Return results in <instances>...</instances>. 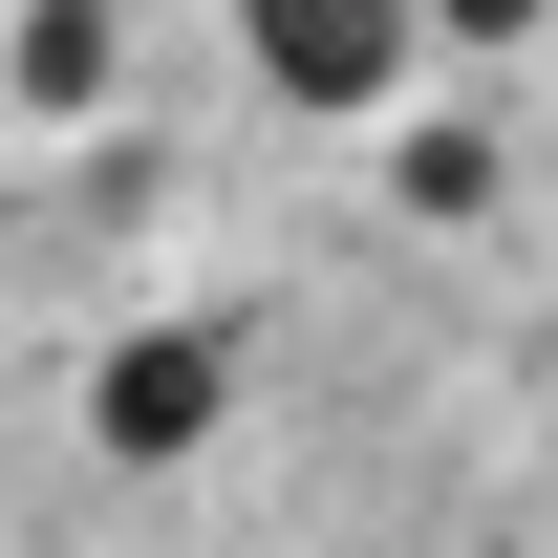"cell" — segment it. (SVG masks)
<instances>
[{
    "label": "cell",
    "mask_w": 558,
    "mask_h": 558,
    "mask_svg": "<svg viewBox=\"0 0 558 558\" xmlns=\"http://www.w3.org/2000/svg\"><path fill=\"white\" fill-rule=\"evenodd\" d=\"M236 22H258V65L301 86V108H365L387 44H409V0H236Z\"/></svg>",
    "instance_id": "6da1fadb"
},
{
    "label": "cell",
    "mask_w": 558,
    "mask_h": 558,
    "mask_svg": "<svg viewBox=\"0 0 558 558\" xmlns=\"http://www.w3.org/2000/svg\"><path fill=\"white\" fill-rule=\"evenodd\" d=\"M215 387H236V344H130V365H108V451H194Z\"/></svg>",
    "instance_id": "7a4b0ae2"
},
{
    "label": "cell",
    "mask_w": 558,
    "mask_h": 558,
    "mask_svg": "<svg viewBox=\"0 0 558 558\" xmlns=\"http://www.w3.org/2000/svg\"><path fill=\"white\" fill-rule=\"evenodd\" d=\"M86 86H108V0H44L22 22V108H86Z\"/></svg>",
    "instance_id": "3957f363"
},
{
    "label": "cell",
    "mask_w": 558,
    "mask_h": 558,
    "mask_svg": "<svg viewBox=\"0 0 558 558\" xmlns=\"http://www.w3.org/2000/svg\"><path fill=\"white\" fill-rule=\"evenodd\" d=\"M387 194H409V215H494V130H409Z\"/></svg>",
    "instance_id": "277c9868"
},
{
    "label": "cell",
    "mask_w": 558,
    "mask_h": 558,
    "mask_svg": "<svg viewBox=\"0 0 558 558\" xmlns=\"http://www.w3.org/2000/svg\"><path fill=\"white\" fill-rule=\"evenodd\" d=\"M515 22H537V0H451V44H515Z\"/></svg>",
    "instance_id": "5b68a950"
}]
</instances>
